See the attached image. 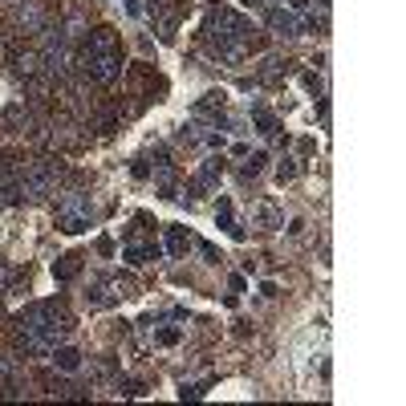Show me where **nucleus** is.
<instances>
[{"instance_id":"obj_1","label":"nucleus","mask_w":406,"mask_h":406,"mask_svg":"<svg viewBox=\"0 0 406 406\" xmlns=\"http://www.w3.org/2000/svg\"><path fill=\"white\" fill-rule=\"evenodd\" d=\"M69 333H73V317L61 301H37L16 313V338H20L25 354H49Z\"/></svg>"},{"instance_id":"obj_2","label":"nucleus","mask_w":406,"mask_h":406,"mask_svg":"<svg viewBox=\"0 0 406 406\" xmlns=\"http://www.w3.org/2000/svg\"><path fill=\"white\" fill-rule=\"evenodd\" d=\"M203 37L211 41V53H215L220 61L236 65V61H244V53H248V45H252V25H248L240 13L220 8V13L208 16Z\"/></svg>"},{"instance_id":"obj_3","label":"nucleus","mask_w":406,"mask_h":406,"mask_svg":"<svg viewBox=\"0 0 406 406\" xmlns=\"http://www.w3.org/2000/svg\"><path fill=\"white\" fill-rule=\"evenodd\" d=\"M90 224H94V199L85 191H65L57 199V227L65 236H81Z\"/></svg>"},{"instance_id":"obj_4","label":"nucleus","mask_w":406,"mask_h":406,"mask_svg":"<svg viewBox=\"0 0 406 406\" xmlns=\"http://www.w3.org/2000/svg\"><path fill=\"white\" fill-rule=\"evenodd\" d=\"M162 244L155 240V236H146V215H138L134 220V227H130L126 244H122V256L130 260V264H146V260H159Z\"/></svg>"},{"instance_id":"obj_5","label":"nucleus","mask_w":406,"mask_h":406,"mask_svg":"<svg viewBox=\"0 0 406 406\" xmlns=\"http://www.w3.org/2000/svg\"><path fill=\"white\" fill-rule=\"evenodd\" d=\"M220 175H224V155H208V159L199 162V171L191 175V183H187V199H191V203L208 199V195L220 187Z\"/></svg>"},{"instance_id":"obj_6","label":"nucleus","mask_w":406,"mask_h":406,"mask_svg":"<svg viewBox=\"0 0 406 406\" xmlns=\"http://www.w3.org/2000/svg\"><path fill=\"white\" fill-rule=\"evenodd\" d=\"M81 73L94 81V85H110L122 73V53H94V57H81Z\"/></svg>"},{"instance_id":"obj_7","label":"nucleus","mask_w":406,"mask_h":406,"mask_svg":"<svg viewBox=\"0 0 406 406\" xmlns=\"http://www.w3.org/2000/svg\"><path fill=\"white\" fill-rule=\"evenodd\" d=\"M264 25H268V32H273V37H285V41L305 37V20H301V13H292V8H285V4L264 8Z\"/></svg>"},{"instance_id":"obj_8","label":"nucleus","mask_w":406,"mask_h":406,"mask_svg":"<svg viewBox=\"0 0 406 406\" xmlns=\"http://www.w3.org/2000/svg\"><path fill=\"white\" fill-rule=\"evenodd\" d=\"M32 126H37V118H32V110L25 106V102H13V106H4V110H0V130L32 134Z\"/></svg>"},{"instance_id":"obj_9","label":"nucleus","mask_w":406,"mask_h":406,"mask_svg":"<svg viewBox=\"0 0 406 406\" xmlns=\"http://www.w3.org/2000/svg\"><path fill=\"white\" fill-rule=\"evenodd\" d=\"M94 53H122V45H118V32H114L110 25H102V29L85 32V45H81V57H94Z\"/></svg>"},{"instance_id":"obj_10","label":"nucleus","mask_w":406,"mask_h":406,"mask_svg":"<svg viewBox=\"0 0 406 406\" xmlns=\"http://www.w3.org/2000/svg\"><path fill=\"white\" fill-rule=\"evenodd\" d=\"M8 20H13L20 32H37L41 25H45V13H41L32 0H13V13H8Z\"/></svg>"},{"instance_id":"obj_11","label":"nucleus","mask_w":406,"mask_h":406,"mask_svg":"<svg viewBox=\"0 0 406 406\" xmlns=\"http://www.w3.org/2000/svg\"><path fill=\"white\" fill-rule=\"evenodd\" d=\"M162 232H167V236H162V252H167V256H187L195 248V236L183 224H167Z\"/></svg>"},{"instance_id":"obj_12","label":"nucleus","mask_w":406,"mask_h":406,"mask_svg":"<svg viewBox=\"0 0 406 406\" xmlns=\"http://www.w3.org/2000/svg\"><path fill=\"white\" fill-rule=\"evenodd\" d=\"M252 227H268V232H276V227H285V211L276 208L273 199H260L256 208H252Z\"/></svg>"},{"instance_id":"obj_13","label":"nucleus","mask_w":406,"mask_h":406,"mask_svg":"<svg viewBox=\"0 0 406 406\" xmlns=\"http://www.w3.org/2000/svg\"><path fill=\"white\" fill-rule=\"evenodd\" d=\"M215 224L224 227L232 240H248V232H244V224L236 220V211H232V199H220V208H215Z\"/></svg>"},{"instance_id":"obj_14","label":"nucleus","mask_w":406,"mask_h":406,"mask_svg":"<svg viewBox=\"0 0 406 406\" xmlns=\"http://www.w3.org/2000/svg\"><path fill=\"white\" fill-rule=\"evenodd\" d=\"M49 357H53V366H57L61 374H78L81 370V354L73 350V345H61V341H57V345L49 350Z\"/></svg>"},{"instance_id":"obj_15","label":"nucleus","mask_w":406,"mask_h":406,"mask_svg":"<svg viewBox=\"0 0 406 406\" xmlns=\"http://www.w3.org/2000/svg\"><path fill=\"white\" fill-rule=\"evenodd\" d=\"M102 280H106V289H110L114 305H118V301H126V297H134V276H126V273H102Z\"/></svg>"},{"instance_id":"obj_16","label":"nucleus","mask_w":406,"mask_h":406,"mask_svg":"<svg viewBox=\"0 0 406 406\" xmlns=\"http://www.w3.org/2000/svg\"><path fill=\"white\" fill-rule=\"evenodd\" d=\"M78 273H81V252H69V256H61L57 264H53V280H57V285L73 280Z\"/></svg>"},{"instance_id":"obj_17","label":"nucleus","mask_w":406,"mask_h":406,"mask_svg":"<svg viewBox=\"0 0 406 406\" xmlns=\"http://www.w3.org/2000/svg\"><path fill=\"white\" fill-rule=\"evenodd\" d=\"M264 162H268V155H244V162H240V179L244 183H256L260 175H264Z\"/></svg>"},{"instance_id":"obj_18","label":"nucleus","mask_w":406,"mask_h":406,"mask_svg":"<svg viewBox=\"0 0 406 406\" xmlns=\"http://www.w3.org/2000/svg\"><path fill=\"white\" fill-rule=\"evenodd\" d=\"M85 301H90V309H110V305H114V297H110V289H106V280H102V276L90 285Z\"/></svg>"},{"instance_id":"obj_19","label":"nucleus","mask_w":406,"mask_h":406,"mask_svg":"<svg viewBox=\"0 0 406 406\" xmlns=\"http://www.w3.org/2000/svg\"><path fill=\"white\" fill-rule=\"evenodd\" d=\"M252 126L260 130V134H276V114L273 110H264V106H252Z\"/></svg>"},{"instance_id":"obj_20","label":"nucleus","mask_w":406,"mask_h":406,"mask_svg":"<svg viewBox=\"0 0 406 406\" xmlns=\"http://www.w3.org/2000/svg\"><path fill=\"white\" fill-rule=\"evenodd\" d=\"M297 175H301V159H297V155H285V159L276 162V179H280V183H292Z\"/></svg>"},{"instance_id":"obj_21","label":"nucleus","mask_w":406,"mask_h":406,"mask_svg":"<svg viewBox=\"0 0 406 406\" xmlns=\"http://www.w3.org/2000/svg\"><path fill=\"white\" fill-rule=\"evenodd\" d=\"M183 341V329L179 325H162V329H155V345H179Z\"/></svg>"},{"instance_id":"obj_22","label":"nucleus","mask_w":406,"mask_h":406,"mask_svg":"<svg viewBox=\"0 0 406 406\" xmlns=\"http://www.w3.org/2000/svg\"><path fill=\"white\" fill-rule=\"evenodd\" d=\"M285 65H289V61H280V57H264V69H260V81H276L280 73H285Z\"/></svg>"},{"instance_id":"obj_23","label":"nucleus","mask_w":406,"mask_h":406,"mask_svg":"<svg viewBox=\"0 0 406 406\" xmlns=\"http://www.w3.org/2000/svg\"><path fill=\"white\" fill-rule=\"evenodd\" d=\"M199 252H203V260H208V264H220V252H215V248H211V244H199Z\"/></svg>"},{"instance_id":"obj_24","label":"nucleus","mask_w":406,"mask_h":406,"mask_svg":"<svg viewBox=\"0 0 406 406\" xmlns=\"http://www.w3.org/2000/svg\"><path fill=\"white\" fill-rule=\"evenodd\" d=\"M122 4H126V13H130V16H143V13H146L143 0H122Z\"/></svg>"},{"instance_id":"obj_25","label":"nucleus","mask_w":406,"mask_h":406,"mask_svg":"<svg viewBox=\"0 0 406 406\" xmlns=\"http://www.w3.org/2000/svg\"><path fill=\"white\" fill-rule=\"evenodd\" d=\"M240 4L248 13H264V8H268V0H240Z\"/></svg>"},{"instance_id":"obj_26","label":"nucleus","mask_w":406,"mask_h":406,"mask_svg":"<svg viewBox=\"0 0 406 406\" xmlns=\"http://www.w3.org/2000/svg\"><path fill=\"white\" fill-rule=\"evenodd\" d=\"M203 394V386H179V398H199Z\"/></svg>"},{"instance_id":"obj_27","label":"nucleus","mask_w":406,"mask_h":406,"mask_svg":"<svg viewBox=\"0 0 406 406\" xmlns=\"http://www.w3.org/2000/svg\"><path fill=\"white\" fill-rule=\"evenodd\" d=\"M97 252H102V256H110V252H114V240H110V236H102V240H97Z\"/></svg>"},{"instance_id":"obj_28","label":"nucleus","mask_w":406,"mask_h":406,"mask_svg":"<svg viewBox=\"0 0 406 406\" xmlns=\"http://www.w3.org/2000/svg\"><path fill=\"white\" fill-rule=\"evenodd\" d=\"M130 171H134V179H146V175H150V167H146V162H143V159L134 162V167H130Z\"/></svg>"},{"instance_id":"obj_29","label":"nucleus","mask_w":406,"mask_h":406,"mask_svg":"<svg viewBox=\"0 0 406 406\" xmlns=\"http://www.w3.org/2000/svg\"><path fill=\"white\" fill-rule=\"evenodd\" d=\"M0 292H8V264L0 260Z\"/></svg>"},{"instance_id":"obj_30","label":"nucleus","mask_w":406,"mask_h":406,"mask_svg":"<svg viewBox=\"0 0 406 406\" xmlns=\"http://www.w3.org/2000/svg\"><path fill=\"white\" fill-rule=\"evenodd\" d=\"M0 208H4V199H0Z\"/></svg>"}]
</instances>
